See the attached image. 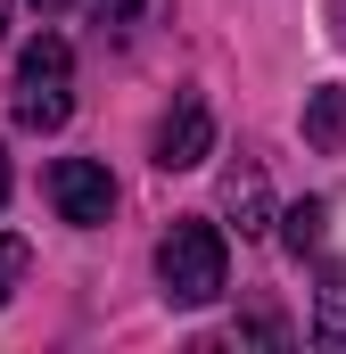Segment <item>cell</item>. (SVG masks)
I'll use <instances>...</instances> for the list:
<instances>
[{
	"instance_id": "obj_3",
	"label": "cell",
	"mask_w": 346,
	"mask_h": 354,
	"mask_svg": "<svg viewBox=\"0 0 346 354\" xmlns=\"http://www.w3.org/2000/svg\"><path fill=\"white\" fill-rule=\"evenodd\" d=\"M50 206H58L75 231H99V223L116 214V181H107V165H91V157H58V165H50Z\"/></svg>"
},
{
	"instance_id": "obj_1",
	"label": "cell",
	"mask_w": 346,
	"mask_h": 354,
	"mask_svg": "<svg viewBox=\"0 0 346 354\" xmlns=\"http://www.w3.org/2000/svg\"><path fill=\"white\" fill-rule=\"evenodd\" d=\"M157 280H165V305H215L223 280H231V248L206 214H181L165 239H157Z\"/></svg>"
},
{
	"instance_id": "obj_11",
	"label": "cell",
	"mask_w": 346,
	"mask_h": 354,
	"mask_svg": "<svg viewBox=\"0 0 346 354\" xmlns=\"http://www.w3.org/2000/svg\"><path fill=\"white\" fill-rule=\"evenodd\" d=\"M0 206H8V149H0Z\"/></svg>"
},
{
	"instance_id": "obj_10",
	"label": "cell",
	"mask_w": 346,
	"mask_h": 354,
	"mask_svg": "<svg viewBox=\"0 0 346 354\" xmlns=\"http://www.w3.org/2000/svg\"><path fill=\"white\" fill-rule=\"evenodd\" d=\"M149 0H99V17H140Z\"/></svg>"
},
{
	"instance_id": "obj_2",
	"label": "cell",
	"mask_w": 346,
	"mask_h": 354,
	"mask_svg": "<svg viewBox=\"0 0 346 354\" xmlns=\"http://www.w3.org/2000/svg\"><path fill=\"white\" fill-rule=\"evenodd\" d=\"M75 115V50L58 33H33L17 50V124L25 132H58Z\"/></svg>"
},
{
	"instance_id": "obj_12",
	"label": "cell",
	"mask_w": 346,
	"mask_h": 354,
	"mask_svg": "<svg viewBox=\"0 0 346 354\" xmlns=\"http://www.w3.org/2000/svg\"><path fill=\"white\" fill-rule=\"evenodd\" d=\"M338 41H346V0H338Z\"/></svg>"
},
{
	"instance_id": "obj_6",
	"label": "cell",
	"mask_w": 346,
	"mask_h": 354,
	"mask_svg": "<svg viewBox=\"0 0 346 354\" xmlns=\"http://www.w3.org/2000/svg\"><path fill=\"white\" fill-rule=\"evenodd\" d=\"M313 346H346V264H330L313 288Z\"/></svg>"
},
{
	"instance_id": "obj_7",
	"label": "cell",
	"mask_w": 346,
	"mask_h": 354,
	"mask_svg": "<svg viewBox=\"0 0 346 354\" xmlns=\"http://www.w3.org/2000/svg\"><path fill=\"white\" fill-rule=\"evenodd\" d=\"M322 231H330V206H322V198H297V206L280 214V239H289V256H313V248H322Z\"/></svg>"
},
{
	"instance_id": "obj_4",
	"label": "cell",
	"mask_w": 346,
	"mask_h": 354,
	"mask_svg": "<svg viewBox=\"0 0 346 354\" xmlns=\"http://www.w3.org/2000/svg\"><path fill=\"white\" fill-rule=\"evenodd\" d=\"M206 149H215V115H206L198 91H181L173 115L157 124V165H165V174H190V165H206Z\"/></svg>"
},
{
	"instance_id": "obj_13",
	"label": "cell",
	"mask_w": 346,
	"mask_h": 354,
	"mask_svg": "<svg viewBox=\"0 0 346 354\" xmlns=\"http://www.w3.org/2000/svg\"><path fill=\"white\" fill-rule=\"evenodd\" d=\"M33 8H66V0H33Z\"/></svg>"
},
{
	"instance_id": "obj_8",
	"label": "cell",
	"mask_w": 346,
	"mask_h": 354,
	"mask_svg": "<svg viewBox=\"0 0 346 354\" xmlns=\"http://www.w3.org/2000/svg\"><path fill=\"white\" fill-rule=\"evenodd\" d=\"M223 198H231L239 231H264V174H231V181H223Z\"/></svg>"
},
{
	"instance_id": "obj_9",
	"label": "cell",
	"mask_w": 346,
	"mask_h": 354,
	"mask_svg": "<svg viewBox=\"0 0 346 354\" xmlns=\"http://www.w3.org/2000/svg\"><path fill=\"white\" fill-rule=\"evenodd\" d=\"M25 264H33V256H25V239H8V231H0V305H8V288L25 280Z\"/></svg>"
},
{
	"instance_id": "obj_5",
	"label": "cell",
	"mask_w": 346,
	"mask_h": 354,
	"mask_svg": "<svg viewBox=\"0 0 346 354\" xmlns=\"http://www.w3.org/2000/svg\"><path fill=\"white\" fill-rule=\"evenodd\" d=\"M305 149L346 157V83H330V91H313V99H305Z\"/></svg>"
}]
</instances>
